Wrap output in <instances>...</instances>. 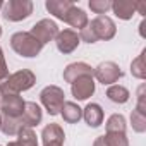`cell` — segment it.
<instances>
[{
	"label": "cell",
	"instance_id": "cell-23",
	"mask_svg": "<svg viewBox=\"0 0 146 146\" xmlns=\"http://www.w3.org/2000/svg\"><path fill=\"white\" fill-rule=\"evenodd\" d=\"M144 50L141 52V55L137 58L132 60L131 64V72H132V76H136L137 79H144L146 78V65H144Z\"/></svg>",
	"mask_w": 146,
	"mask_h": 146
},
{
	"label": "cell",
	"instance_id": "cell-11",
	"mask_svg": "<svg viewBox=\"0 0 146 146\" xmlns=\"http://www.w3.org/2000/svg\"><path fill=\"white\" fill-rule=\"evenodd\" d=\"M19 119H21V122H23L24 127L33 129L35 125H38V124L41 122V119H43V112H41L40 105H36L35 102H26V105H24V112H23V115H21Z\"/></svg>",
	"mask_w": 146,
	"mask_h": 146
},
{
	"label": "cell",
	"instance_id": "cell-4",
	"mask_svg": "<svg viewBox=\"0 0 146 146\" xmlns=\"http://www.w3.org/2000/svg\"><path fill=\"white\" fill-rule=\"evenodd\" d=\"M2 9V16L7 21L19 23L33 14V2L31 0H9L7 4H4Z\"/></svg>",
	"mask_w": 146,
	"mask_h": 146
},
{
	"label": "cell",
	"instance_id": "cell-31",
	"mask_svg": "<svg viewBox=\"0 0 146 146\" xmlns=\"http://www.w3.org/2000/svg\"><path fill=\"white\" fill-rule=\"evenodd\" d=\"M0 125H2V115H0Z\"/></svg>",
	"mask_w": 146,
	"mask_h": 146
},
{
	"label": "cell",
	"instance_id": "cell-18",
	"mask_svg": "<svg viewBox=\"0 0 146 146\" xmlns=\"http://www.w3.org/2000/svg\"><path fill=\"white\" fill-rule=\"evenodd\" d=\"M60 115L67 124H76L83 117V108L74 102H65L60 108Z\"/></svg>",
	"mask_w": 146,
	"mask_h": 146
},
{
	"label": "cell",
	"instance_id": "cell-15",
	"mask_svg": "<svg viewBox=\"0 0 146 146\" xmlns=\"http://www.w3.org/2000/svg\"><path fill=\"white\" fill-rule=\"evenodd\" d=\"M69 26H72V28H76V29H83V28H86L88 26V23H90V19H88V16H86V12L83 11V9H79L78 5H72L70 7V11L67 12V16H65V19H64Z\"/></svg>",
	"mask_w": 146,
	"mask_h": 146
},
{
	"label": "cell",
	"instance_id": "cell-28",
	"mask_svg": "<svg viewBox=\"0 0 146 146\" xmlns=\"http://www.w3.org/2000/svg\"><path fill=\"white\" fill-rule=\"evenodd\" d=\"M45 146H62V144H45Z\"/></svg>",
	"mask_w": 146,
	"mask_h": 146
},
{
	"label": "cell",
	"instance_id": "cell-30",
	"mask_svg": "<svg viewBox=\"0 0 146 146\" xmlns=\"http://www.w3.org/2000/svg\"><path fill=\"white\" fill-rule=\"evenodd\" d=\"M2 96H4V95H2V91H0V102H2Z\"/></svg>",
	"mask_w": 146,
	"mask_h": 146
},
{
	"label": "cell",
	"instance_id": "cell-2",
	"mask_svg": "<svg viewBox=\"0 0 146 146\" xmlns=\"http://www.w3.org/2000/svg\"><path fill=\"white\" fill-rule=\"evenodd\" d=\"M35 83H36V76L31 70L23 69V70H17L14 74H11L0 84V91L4 95H19L21 91H28L29 88H33Z\"/></svg>",
	"mask_w": 146,
	"mask_h": 146
},
{
	"label": "cell",
	"instance_id": "cell-25",
	"mask_svg": "<svg viewBox=\"0 0 146 146\" xmlns=\"http://www.w3.org/2000/svg\"><path fill=\"white\" fill-rule=\"evenodd\" d=\"M90 9L98 16H105V12L112 9V2L110 0H90Z\"/></svg>",
	"mask_w": 146,
	"mask_h": 146
},
{
	"label": "cell",
	"instance_id": "cell-1",
	"mask_svg": "<svg viewBox=\"0 0 146 146\" xmlns=\"http://www.w3.org/2000/svg\"><path fill=\"white\" fill-rule=\"evenodd\" d=\"M117 33L115 23L108 16H96L93 21L88 23L86 28L79 31V40L86 43H96L98 40H112Z\"/></svg>",
	"mask_w": 146,
	"mask_h": 146
},
{
	"label": "cell",
	"instance_id": "cell-3",
	"mask_svg": "<svg viewBox=\"0 0 146 146\" xmlns=\"http://www.w3.org/2000/svg\"><path fill=\"white\" fill-rule=\"evenodd\" d=\"M11 46H12V50H14L17 55L26 57V58L36 57V55L43 50V45H41L29 31L14 33L12 38H11Z\"/></svg>",
	"mask_w": 146,
	"mask_h": 146
},
{
	"label": "cell",
	"instance_id": "cell-8",
	"mask_svg": "<svg viewBox=\"0 0 146 146\" xmlns=\"http://www.w3.org/2000/svg\"><path fill=\"white\" fill-rule=\"evenodd\" d=\"M24 105H26V102L23 100V96H19V95H4L2 102H0V110H2L4 117L19 119L24 112Z\"/></svg>",
	"mask_w": 146,
	"mask_h": 146
},
{
	"label": "cell",
	"instance_id": "cell-14",
	"mask_svg": "<svg viewBox=\"0 0 146 146\" xmlns=\"http://www.w3.org/2000/svg\"><path fill=\"white\" fill-rule=\"evenodd\" d=\"M41 139H43V146L45 144H64L65 134L58 124H48L41 131Z\"/></svg>",
	"mask_w": 146,
	"mask_h": 146
},
{
	"label": "cell",
	"instance_id": "cell-12",
	"mask_svg": "<svg viewBox=\"0 0 146 146\" xmlns=\"http://www.w3.org/2000/svg\"><path fill=\"white\" fill-rule=\"evenodd\" d=\"M81 76H93V67L88 65L86 62H74V64H69L64 69V79H65V83L72 84Z\"/></svg>",
	"mask_w": 146,
	"mask_h": 146
},
{
	"label": "cell",
	"instance_id": "cell-17",
	"mask_svg": "<svg viewBox=\"0 0 146 146\" xmlns=\"http://www.w3.org/2000/svg\"><path fill=\"white\" fill-rule=\"evenodd\" d=\"M46 11L50 14H53L57 19L64 21L67 12L70 11V7L74 5V2H69V0H46Z\"/></svg>",
	"mask_w": 146,
	"mask_h": 146
},
{
	"label": "cell",
	"instance_id": "cell-26",
	"mask_svg": "<svg viewBox=\"0 0 146 146\" xmlns=\"http://www.w3.org/2000/svg\"><path fill=\"white\" fill-rule=\"evenodd\" d=\"M9 78V69L5 64V57H4V50L0 48V84Z\"/></svg>",
	"mask_w": 146,
	"mask_h": 146
},
{
	"label": "cell",
	"instance_id": "cell-16",
	"mask_svg": "<svg viewBox=\"0 0 146 146\" xmlns=\"http://www.w3.org/2000/svg\"><path fill=\"white\" fill-rule=\"evenodd\" d=\"M83 119L90 127H98L103 124V108L98 103H88L83 110Z\"/></svg>",
	"mask_w": 146,
	"mask_h": 146
},
{
	"label": "cell",
	"instance_id": "cell-6",
	"mask_svg": "<svg viewBox=\"0 0 146 146\" xmlns=\"http://www.w3.org/2000/svg\"><path fill=\"white\" fill-rule=\"evenodd\" d=\"M93 76L102 83V84H107V86H112L113 83H117L120 78H122V70L120 67L108 60V62H102L96 69H93Z\"/></svg>",
	"mask_w": 146,
	"mask_h": 146
},
{
	"label": "cell",
	"instance_id": "cell-22",
	"mask_svg": "<svg viewBox=\"0 0 146 146\" xmlns=\"http://www.w3.org/2000/svg\"><path fill=\"white\" fill-rule=\"evenodd\" d=\"M17 143L19 146H38L36 134L29 127H21V131L17 132Z\"/></svg>",
	"mask_w": 146,
	"mask_h": 146
},
{
	"label": "cell",
	"instance_id": "cell-27",
	"mask_svg": "<svg viewBox=\"0 0 146 146\" xmlns=\"http://www.w3.org/2000/svg\"><path fill=\"white\" fill-rule=\"evenodd\" d=\"M93 146H107V143H105V137L103 136H100L95 143H93Z\"/></svg>",
	"mask_w": 146,
	"mask_h": 146
},
{
	"label": "cell",
	"instance_id": "cell-13",
	"mask_svg": "<svg viewBox=\"0 0 146 146\" xmlns=\"http://www.w3.org/2000/svg\"><path fill=\"white\" fill-rule=\"evenodd\" d=\"M112 11L119 19L129 21L137 11V2H132V0H117V2H112Z\"/></svg>",
	"mask_w": 146,
	"mask_h": 146
},
{
	"label": "cell",
	"instance_id": "cell-20",
	"mask_svg": "<svg viewBox=\"0 0 146 146\" xmlns=\"http://www.w3.org/2000/svg\"><path fill=\"white\" fill-rule=\"evenodd\" d=\"M23 122L21 119H12V117H2V125H0V131H2L5 136H17V132L21 131Z\"/></svg>",
	"mask_w": 146,
	"mask_h": 146
},
{
	"label": "cell",
	"instance_id": "cell-9",
	"mask_svg": "<svg viewBox=\"0 0 146 146\" xmlns=\"http://www.w3.org/2000/svg\"><path fill=\"white\" fill-rule=\"evenodd\" d=\"M70 86H72L70 88L72 90V96H74L78 102L88 100L95 93V79H93V76H81Z\"/></svg>",
	"mask_w": 146,
	"mask_h": 146
},
{
	"label": "cell",
	"instance_id": "cell-10",
	"mask_svg": "<svg viewBox=\"0 0 146 146\" xmlns=\"http://www.w3.org/2000/svg\"><path fill=\"white\" fill-rule=\"evenodd\" d=\"M55 43H57L58 52L72 53L78 48V45L81 43V40H79V35L74 29H64V31H58V35L55 38Z\"/></svg>",
	"mask_w": 146,
	"mask_h": 146
},
{
	"label": "cell",
	"instance_id": "cell-5",
	"mask_svg": "<svg viewBox=\"0 0 146 146\" xmlns=\"http://www.w3.org/2000/svg\"><path fill=\"white\" fill-rule=\"evenodd\" d=\"M64 96L65 95H64V91L58 86H46L40 93V100H41L43 107L46 108V112L50 115H58L60 113V108L65 103Z\"/></svg>",
	"mask_w": 146,
	"mask_h": 146
},
{
	"label": "cell",
	"instance_id": "cell-29",
	"mask_svg": "<svg viewBox=\"0 0 146 146\" xmlns=\"http://www.w3.org/2000/svg\"><path fill=\"white\" fill-rule=\"evenodd\" d=\"M4 7V2H2V0H0V9H2Z\"/></svg>",
	"mask_w": 146,
	"mask_h": 146
},
{
	"label": "cell",
	"instance_id": "cell-21",
	"mask_svg": "<svg viewBox=\"0 0 146 146\" xmlns=\"http://www.w3.org/2000/svg\"><path fill=\"white\" fill-rule=\"evenodd\" d=\"M107 132H119L125 134V119L120 113H113L107 120Z\"/></svg>",
	"mask_w": 146,
	"mask_h": 146
},
{
	"label": "cell",
	"instance_id": "cell-19",
	"mask_svg": "<svg viewBox=\"0 0 146 146\" xmlns=\"http://www.w3.org/2000/svg\"><path fill=\"white\" fill-rule=\"evenodd\" d=\"M107 96H108V100L110 102H113V103H125L127 100H129V90L127 88H124V86H120V84H112V86H108V90H107Z\"/></svg>",
	"mask_w": 146,
	"mask_h": 146
},
{
	"label": "cell",
	"instance_id": "cell-24",
	"mask_svg": "<svg viewBox=\"0 0 146 146\" xmlns=\"http://www.w3.org/2000/svg\"><path fill=\"white\" fill-rule=\"evenodd\" d=\"M131 124H132V129L136 132H144L146 131V113L132 110V113H131Z\"/></svg>",
	"mask_w": 146,
	"mask_h": 146
},
{
	"label": "cell",
	"instance_id": "cell-7",
	"mask_svg": "<svg viewBox=\"0 0 146 146\" xmlns=\"http://www.w3.org/2000/svg\"><path fill=\"white\" fill-rule=\"evenodd\" d=\"M29 33H31L41 45H45V43H48V41H52V40L57 38V35H58V26H57V23L52 21V19H41V21H38V23L31 28Z\"/></svg>",
	"mask_w": 146,
	"mask_h": 146
},
{
	"label": "cell",
	"instance_id": "cell-32",
	"mask_svg": "<svg viewBox=\"0 0 146 146\" xmlns=\"http://www.w3.org/2000/svg\"><path fill=\"white\" fill-rule=\"evenodd\" d=\"M0 36H2V26H0Z\"/></svg>",
	"mask_w": 146,
	"mask_h": 146
}]
</instances>
